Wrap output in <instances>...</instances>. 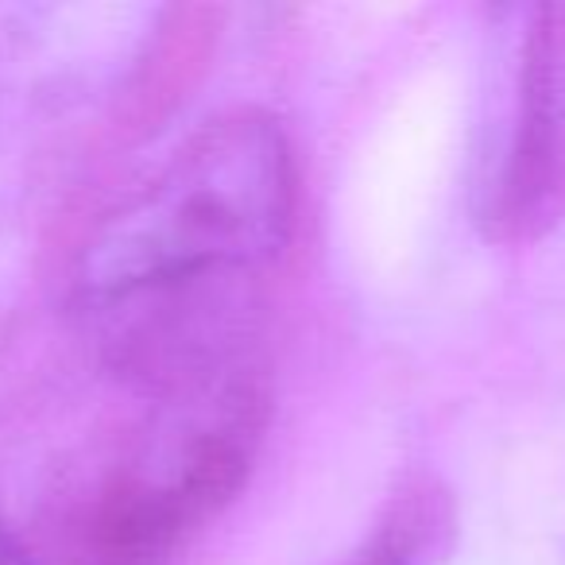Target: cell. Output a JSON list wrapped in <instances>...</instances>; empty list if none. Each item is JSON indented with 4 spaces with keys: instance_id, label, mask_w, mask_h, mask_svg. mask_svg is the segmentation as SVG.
I'll return each mask as SVG.
<instances>
[{
    "instance_id": "cell-1",
    "label": "cell",
    "mask_w": 565,
    "mask_h": 565,
    "mask_svg": "<svg viewBox=\"0 0 565 565\" xmlns=\"http://www.w3.org/2000/svg\"><path fill=\"white\" fill-rule=\"evenodd\" d=\"M295 225L291 143L271 117L205 120L174 159L120 205L82 256V302L190 279H256Z\"/></svg>"
},
{
    "instance_id": "cell-2",
    "label": "cell",
    "mask_w": 565,
    "mask_h": 565,
    "mask_svg": "<svg viewBox=\"0 0 565 565\" xmlns=\"http://www.w3.org/2000/svg\"><path fill=\"white\" fill-rule=\"evenodd\" d=\"M267 423L259 369L163 399L148 438L117 469L94 511V565H156L217 515L248 480Z\"/></svg>"
},
{
    "instance_id": "cell-3",
    "label": "cell",
    "mask_w": 565,
    "mask_h": 565,
    "mask_svg": "<svg viewBox=\"0 0 565 565\" xmlns=\"http://www.w3.org/2000/svg\"><path fill=\"white\" fill-rule=\"evenodd\" d=\"M480 221L495 244L542 241L565 221V4H542L523 28L515 109Z\"/></svg>"
},
{
    "instance_id": "cell-4",
    "label": "cell",
    "mask_w": 565,
    "mask_h": 565,
    "mask_svg": "<svg viewBox=\"0 0 565 565\" xmlns=\"http://www.w3.org/2000/svg\"><path fill=\"white\" fill-rule=\"evenodd\" d=\"M446 508L434 492L415 488L392 508V515L376 526L369 542L345 565H426L434 542L446 531Z\"/></svg>"
},
{
    "instance_id": "cell-5",
    "label": "cell",
    "mask_w": 565,
    "mask_h": 565,
    "mask_svg": "<svg viewBox=\"0 0 565 565\" xmlns=\"http://www.w3.org/2000/svg\"><path fill=\"white\" fill-rule=\"evenodd\" d=\"M0 565H35L32 557L20 550V542L12 539V531L0 523Z\"/></svg>"
}]
</instances>
